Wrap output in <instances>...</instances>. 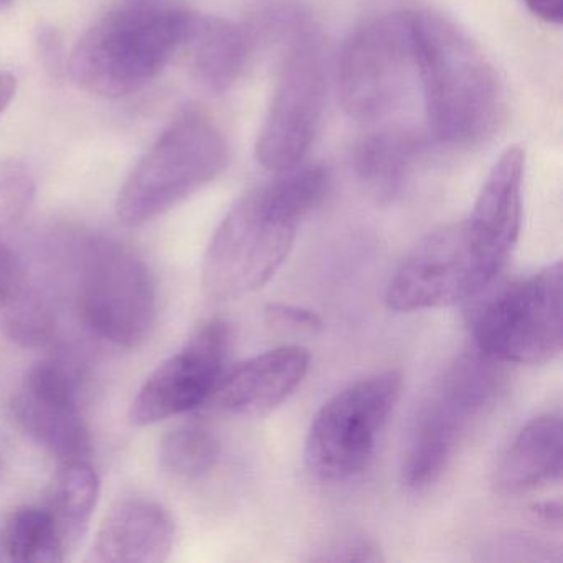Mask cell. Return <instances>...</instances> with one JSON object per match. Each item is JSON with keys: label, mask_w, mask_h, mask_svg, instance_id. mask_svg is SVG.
Here are the masks:
<instances>
[{"label": "cell", "mask_w": 563, "mask_h": 563, "mask_svg": "<svg viewBox=\"0 0 563 563\" xmlns=\"http://www.w3.org/2000/svg\"><path fill=\"white\" fill-rule=\"evenodd\" d=\"M98 499L100 477L88 461L60 463L45 507L68 552L77 549L87 536Z\"/></svg>", "instance_id": "44dd1931"}, {"label": "cell", "mask_w": 563, "mask_h": 563, "mask_svg": "<svg viewBox=\"0 0 563 563\" xmlns=\"http://www.w3.org/2000/svg\"><path fill=\"white\" fill-rule=\"evenodd\" d=\"M220 444L216 434L200 423H187L164 437L159 461L164 471L183 479H197L216 467Z\"/></svg>", "instance_id": "603a6c76"}, {"label": "cell", "mask_w": 563, "mask_h": 563, "mask_svg": "<svg viewBox=\"0 0 563 563\" xmlns=\"http://www.w3.org/2000/svg\"><path fill=\"white\" fill-rule=\"evenodd\" d=\"M324 65L314 38L299 37L283 64L275 95L256 137L258 163L282 174L302 163L321 123Z\"/></svg>", "instance_id": "30bf717a"}, {"label": "cell", "mask_w": 563, "mask_h": 563, "mask_svg": "<svg viewBox=\"0 0 563 563\" xmlns=\"http://www.w3.org/2000/svg\"><path fill=\"white\" fill-rule=\"evenodd\" d=\"M176 542V522L166 507L146 499L121 500L104 516L90 562L159 563Z\"/></svg>", "instance_id": "5bb4252c"}, {"label": "cell", "mask_w": 563, "mask_h": 563, "mask_svg": "<svg viewBox=\"0 0 563 563\" xmlns=\"http://www.w3.org/2000/svg\"><path fill=\"white\" fill-rule=\"evenodd\" d=\"M35 52L44 70L52 78L64 77L67 70L64 38L54 25L42 22L35 31Z\"/></svg>", "instance_id": "d4e9b609"}, {"label": "cell", "mask_w": 563, "mask_h": 563, "mask_svg": "<svg viewBox=\"0 0 563 563\" xmlns=\"http://www.w3.org/2000/svg\"><path fill=\"white\" fill-rule=\"evenodd\" d=\"M473 420L456 401L438 394L421 407L411 424L401 461V481L423 489L441 476L453 456L461 433Z\"/></svg>", "instance_id": "2e32d148"}, {"label": "cell", "mask_w": 563, "mask_h": 563, "mask_svg": "<svg viewBox=\"0 0 563 563\" xmlns=\"http://www.w3.org/2000/svg\"><path fill=\"white\" fill-rule=\"evenodd\" d=\"M183 47L194 78L212 93H225L232 88L249 52L242 29L217 15L190 14Z\"/></svg>", "instance_id": "d6986e66"}, {"label": "cell", "mask_w": 563, "mask_h": 563, "mask_svg": "<svg viewBox=\"0 0 563 563\" xmlns=\"http://www.w3.org/2000/svg\"><path fill=\"white\" fill-rule=\"evenodd\" d=\"M527 9L547 24L562 25L563 0H523Z\"/></svg>", "instance_id": "83f0119b"}, {"label": "cell", "mask_w": 563, "mask_h": 563, "mask_svg": "<svg viewBox=\"0 0 563 563\" xmlns=\"http://www.w3.org/2000/svg\"><path fill=\"white\" fill-rule=\"evenodd\" d=\"M329 173L321 164L296 166L245 194L217 227L202 265L213 299H236L262 289L295 245L302 217L324 199Z\"/></svg>", "instance_id": "6da1fadb"}, {"label": "cell", "mask_w": 563, "mask_h": 563, "mask_svg": "<svg viewBox=\"0 0 563 563\" xmlns=\"http://www.w3.org/2000/svg\"><path fill=\"white\" fill-rule=\"evenodd\" d=\"M80 309L95 334L118 347L147 341L157 319L153 273L131 246L93 236L84 246Z\"/></svg>", "instance_id": "52a82bcc"}, {"label": "cell", "mask_w": 563, "mask_h": 563, "mask_svg": "<svg viewBox=\"0 0 563 563\" xmlns=\"http://www.w3.org/2000/svg\"><path fill=\"white\" fill-rule=\"evenodd\" d=\"M415 151L417 143L404 131L365 136L354 153V170L364 192L377 203H390L404 187Z\"/></svg>", "instance_id": "ffe728a7"}, {"label": "cell", "mask_w": 563, "mask_h": 563, "mask_svg": "<svg viewBox=\"0 0 563 563\" xmlns=\"http://www.w3.org/2000/svg\"><path fill=\"white\" fill-rule=\"evenodd\" d=\"M189 19L174 0H123L75 45L68 74L80 90L97 97L136 93L183 47Z\"/></svg>", "instance_id": "3957f363"}, {"label": "cell", "mask_w": 563, "mask_h": 563, "mask_svg": "<svg viewBox=\"0 0 563 563\" xmlns=\"http://www.w3.org/2000/svg\"><path fill=\"white\" fill-rule=\"evenodd\" d=\"M504 265L463 220L428 233L408 252L388 282L385 301L398 312L471 301L493 285Z\"/></svg>", "instance_id": "8992f818"}, {"label": "cell", "mask_w": 563, "mask_h": 563, "mask_svg": "<svg viewBox=\"0 0 563 563\" xmlns=\"http://www.w3.org/2000/svg\"><path fill=\"white\" fill-rule=\"evenodd\" d=\"M12 0H0V9L8 8L11 4Z\"/></svg>", "instance_id": "4dcf8cb0"}, {"label": "cell", "mask_w": 563, "mask_h": 563, "mask_svg": "<svg viewBox=\"0 0 563 563\" xmlns=\"http://www.w3.org/2000/svg\"><path fill=\"white\" fill-rule=\"evenodd\" d=\"M2 545L9 559L22 563H57L68 550L47 507L25 506L5 520Z\"/></svg>", "instance_id": "7402d4cb"}, {"label": "cell", "mask_w": 563, "mask_h": 563, "mask_svg": "<svg viewBox=\"0 0 563 563\" xmlns=\"http://www.w3.org/2000/svg\"><path fill=\"white\" fill-rule=\"evenodd\" d=\"M415 65L410 15L388 14L355 29L338 65L341 104L355 121H375L404 98Z\"/></svg>", "instance_id": "9c48e42d"}, {"label": "cell", "mask_w": 563, "mask_h": 563, "mask_svg": "<svg viewBox=\"0 0 563 563\" xmlns=\"http://www.w3.org/2000/svg\"><path fill=\"white\" fill-rule=\"evenodd\" d=\"M311 354L301 345H283L256 355L223 375L213 391L220 410L262 417L283 404L305 380Z\"/></svg>", "instance_id": "4fadbf2b"}, {"label": "cell", "mask_w": 563, "mask_h": 563, "mask_svg": "<svg viewBox=\"0 0 563 563\" xmlns=\"http://www.w3.org/2000/svg\"><path fill=\"white\" fill-rule=\"evenodd\" d=\"M230 341L225 321L203 322L184 347L144 382L131 405V423L147 427L206 404L222 380Z\"/></svg>", "instance_id": "8fae6325"}, {"label": "cell", "mask_w": 563, "mask_h": 563, "mask_svg": "<svg viewBox=\"0 0 563 563\" xmlns=\"http://www.w3.org/2000/svg\"><path fill=\"white\" fill-rule=\"evenodd\" d=\"M229 163V141L219 124L203 111H183L121 187L118 217L130 227L151 222L216 180Z\"/></svg>", "instance_id": "277c9868"}, {"label": "cell", "mask_w": 563, "mask_h": 563, "mask_svg": "<svg viewBox=\"0 0 563 563\" xmlns=\"http://www.w3.org/2000/svg\"><path fill=\"white\" fill-rule=\"evenodd\" d=\"M562 463V418L540 415L520 430L504 454L497 467V487L506 494L537 489L560 479Z\"/></svg>", "instance_id": "ac0fdd59"}, {"label": "cell", "mask_w": 563, "mask_h": 563, "mask_svg": "<svg viewBox=\"0 0 563 563\" xmlns=\"http://www.w3.org/2000/svg\"><path fill=\"white\" fill-rule=\"evenodd\" d=\"M18 93V80L8 71H0V117Z\"/></svg>", "instance_id": "f1b7e54d"}, {"label": "cell", "mask_w": 563, "mask_h": 563, "mask_svg": "<svg viewBox=\"0 0 563 563\" xmlns=\"http://www.w3.org/2000/svg\"><path fill=\"white\" fill-rule=\"evenodd\" d=\"M526 153L510 146L500 154L481 187L467 223L483 245L506 263L522 225V183Z\"/></svg>", "instance_id": "9a60e30c"}, {"label": "cell", "mask_w": 563, "mask_h": 563, "mask_svg": "<svg viewBox=\"0 0 563 563\" xmlns=\"http://www.w3.org/2000/svg\"><path fill=\"white\" fill-rule=\"evenodd\" d=\"M321 562H380L384 556L380 550L371 540H347L339 543L335 549L329 550L328 555L316 556Z\"/></svg>", "instance_id": "4316f807"}, {"label": "cell", "mask_w": 563, "mask_h": 563, "mask_svg": "<svg viewBox=\"0 0 563 563\" xmlns=\"http://www.w3.org/2000/svg\"><path fill=\"white\" fill-rule=\"evenodd\" d=\"M265 312L272 324L282 325V328L308 332L321 331L322 329L321 318L316 312L308 311V309L289 305H269Z\"/></svg>", "instance_id": "484cf974"}, {"label": "cell", "mask_w": 563, "mask_h": 563, "mask_svg": "<svg viewBox=\"0 0 563 563\" xmlns=\"http://www.w3.org/2000/svg\"><path fill=\"white\" fill-rule=\"evenodd\" d=\"M536 514L545 522L560 523L562 520V507L559 503H543L536 506Z\"/></svg>", "instance_id": "f546056e"}, {"label": "cell", "mask_w": 563, "mask_h": 563, "mask_svg": "<svg viewBox=\"0 0 563 563\" xmlns=\"http://www.w3.org/2000/svg\"><path fill=\"white\" fill-rule=\"evenodd\" d=\"M415 65L423 85L431 136L448 146H473L499 126L504 84L483 48L437 12H408Z\"/></svg>", "instance_id": "7a4b0ae2"}, {"label": "cell", "mask_w": 563, "mask_h": 563, "mask_svg": "<svg viewBox=\"0 0 563 563\" xmlns=\"http://www.w3.org/2000/svg\"><path fill=\"white\" fill-rule=\"evenodd\" d=\"M401 384L398 372H380L325 401L305 444L306 467L316 479L342 483L368 466L378 437L397 407Z\"/></svg>", "instance_id": "ba28073f"}, {"label": "cell", "mask_w": 563, "mask_h": 563, "mask_svg": "<svg viewBox=\"0 0 563 563\" xmlns=\"http://www.w3.org/2000/svg\"><path fill=\"white\" fill-rule=\"evenodd\" d=\"M35 199L34 177L18 161L0 163V225L24 219Z\"/></svg>", "instance_id": "cb8c5ba5"}, {"label": "cell", "mask_w": 563, "mask_h": 563, "mask_svg": "<svg viewBox=\"0 0 563 563\" xmlns=\"http://www.w3.org/2000/svg\"><path fill=\"white\" fill-rule=\"evenodd\" d=\"M562 262L497 289L471 319L474 345L499 364L542 365L562 352Z\"/></svg>", "instance_id": "5b68a950"}, {"label": "cell", "mask_w": 563, "mask_h": 563, "mask_svg": "<svg viewBox=\"0 0 563 563\" xmlns=\"http://www.w3.org/2000/svg\"><path fill=\"white\" fill-rule=\"evenodd\" d=\"M78 395L74 368L48 358L31 367L12 404L19 424L60 463L88 461L91 454L90 430Z\"/></svg>", "instance_id": "7c38bea8"}, {"label": "cell", "mask_w": 563, "mask_h": 563, "mask_svg": "<svg viewBox=\"0 0 563 563\" xmlns=\"http://www.w3.org/2000/svg\"><path fill=\"white\" fill-rule=\"evenodd\" d=\"M54 312L24 263L0 240V332L25 349L44 347L55 334Z\"/></svg>", "instance_id": "e0dca14e"}]
</instances>
